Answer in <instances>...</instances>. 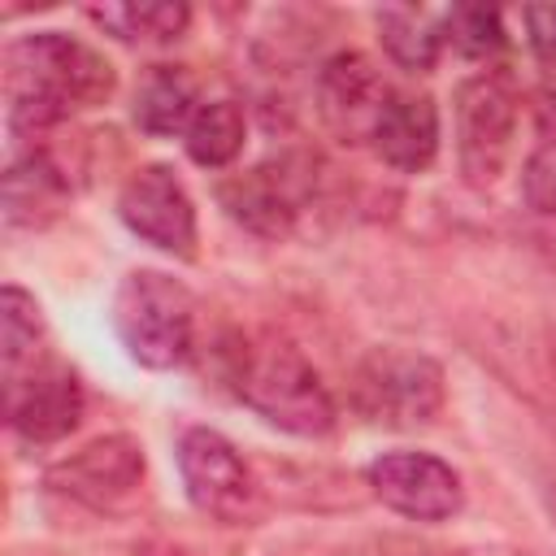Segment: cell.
<instances>
[{"label":"cell","mask_w":556,"mask_h":556,"mask_svg":"<svg viewBox=\"0 0 556 556\" xmlns=\"http://www.w3.org/2000/svg\"><path fill=\"white\" fill-rule=\"evenodd\" d=\"M521 22L530 35V48L539 56H556V4H526Z\"/></svg>","instance_id":"obj_22"},{"label":"cell","mask_w":556,"mask_h":556,"mask_svg":"<svg viewBox=\"0 0 556 556\" xmlns=\"http://www.w3.org/2000/svg\"><path fill=\"white\" fill-rule=\"evenodd\" d=\"M365 482L374 491V500H382V508L408 517V521H452L465 508V482L460 473L434 456V452H382L369 460Z\"/></svg>","instance_id":"obj_9"},{"label":"cell","mask_w":556,"mask_h":556,"mask_svg":"<svg viewBox=\"0 0 556 556\" xmlns=\"http://www.w3.org/2000/svg\"><path fill=\"white\" fill-rule=\"evenodd\" d=\"M143 469L148 460L135 434H100L78 452L61 456L48 469V486L96 513H113L143 486Z\"/></svg>","instance_id":"obj_10"},{"label":"cell","mask_w":556,"mask_h":556,"mask_svg":"<svg viewBox=\"0 0 556 556\" xmlns=\"http://www.w3.org/2000/svg\"><path fill=\"white\" fill-rule=\"evenodd\" d=\"M200 83L182 65H152L135 87V126L152 139L187 135L191 117L200 113Z\"/></svg>","instance_id":"obj_15"},{"label":"cell","mask_w":556,"mask_h":556,"mask_svg":"<svg viewBox=\"0 0 556 556\" xmlns=\"http://www.w3.org/2000/svg\"><path fill=\"white\" fill-rule=\"evenodd\" d=\"M248 143V117L235 100H204L200 113L191 117L182 148L200 169H226L239 161Z\"/></svg>","instance_id":"obj_17"},{"label":"cell","mask_w":556,"mask_h":556,"mask_svg":"<svg viewBox=\"0 0 556 556\" xmlns=\"http://www.w3.org/2000/svg\"><path fill=\"white\" fill-rule=\"evenodd\" d=\"M0 382H4V421L22 443L48 447L78 430L87 395L78 374L56 352H43L39 361H30L17 374H4Z\"/></svg>","instance_id":"obj_7"},{"label":"cell","mask_w":556,"mask_h":556,"mask_svg":"<svg viewBox=\"0 0 556 556\" xmlns=\"http://www.w3.org/2000/svg\"><path fill=\"white\" fill-rule=\"evenodd\" d=\"M174 456H178L182 491L200 517L217 526H252L265 513V491L252 465L243 460V452L226 434L208 426H191L178 434Z\"/></svg>","instance_id":"obj_5"},{"label":"cell","mask_w":556,"mask_h":556,"mask_svg":"<svg viewBox=\"0 0 556 556\" xmlns=\"http://www.w3.org/2000/svg\"><path fill=\"white\" fill-rule=\"evenodd\" d=\"M113 330L135 365L174 369L195 339V300L161 269H130L113 291Z\"/></svg>","instance_id":"obj_3"},{"label":"cell","mask_w":556,"mask_h":556,"mask_svg":"<svg viewBox=\"0 0 556 556\" xmlns=\"http://www.w3.org/2000/svg\"><path fill=\"white\" fill-rule=\"evenodd\" d=\"M222 208L252 235L261 239H287L304 213L308 200V178L291 161H265L252 165L217 187Z\"/></svg>","instance_id":"obj_12"},{"label":"cell","mask_w":556,"mask_h":556,"mask_svg":"<svg viewBox=\"0 0 556 556\" xmlns=\"http://www.w3.org/2000/svg\"><path fill=\"white\" fill-rule=\"evenodd\" d=\"M521 104L504 74L482 70L465 78L452 96V126H456V165L469 187H491L513 156Z\"/></svg>","instance_id":"obj_6"},{"label":"cell","mask_w":556,"mask_h":556,"mask_svg":"<svg viewBox=\"0 0 556 556\" xmlns=\"http://www.w3.org/2000/svg\"><path fill=\"white\" fill-rule=\"evenodd\" d=\"M70 208V178L43 152L26 148L4 169V226L9 230H43Z\"/></svg>","instance_id":"obj_14"},{"label":"cell","mask_w":556,"mask_h":556,"mask_svg":"<svg viewBox=\"0 0 556 556\" xmlns=\"http://www.w3.org/2000/svg\"><path fill=\"white\" fill-rule=\"evenodd\" d=\"M378 39H382V52L400 70L430 74L439 61V48H443V26H439V17H430L421 9H382Z\"/></svg>","instance_id":"obj_19"},{"label":"cell","mask_w":556,"mask_h":556,"mask_svg":"<svg viewBox=\"0 0 556 556\" xmlns=\"http://www.w3.org/2000/svg\"><path fill=\"white\" fill-rule=\"evenodd\" d=\"M391 100V87L382 83L378 65L365 52H334L317 70V113L326 130L343 143H365L374 139V126Z\"/></svg>","instance_id":"obj_11"},{"label":"cell","mask_w":556,"mask_h":556,"mask_svg":"<svg viewBox=\"0 0 556 556\" xmlns=\"http://www.w3.org/2000/svg\"><path fill=\"white\" fill-rule=\"evenodd\" d=\"M521 195L539 217L556 222V139L543 143L521 169Z\"/></svg>","instance_id":"obj_21"},{"label":"cell","mask_w":556,"mask_h":556,"mask_svg":"<svg viewBox=\"0 0 556 556\" xmlns=\"http://www.w3.org/2000/svg\"><path fill=\"white\" fill-rule=\"evenodd\" d=\"M439 26H443V39H452V48H460L465 56H495L504 48V26H500V13L495 9H473V4H456L447 13H439Z\"/></svg>","instance_id":"obj_20"},{"label":"cell","mask_w":556,"mask_h":556,"mask_svg":"<svg viewBox=\"0 0 556 556\" xmlns=\"http://www.w3.org/2000/svg\"><path fill=\"white\" fill-rule=\"evenodd\" d=\"M117 70L104 52L65 30H35L4 48V104L9 130L17 139H39L43 130L96 109L113 96Z\"/></svg>","instance_id":"obj_1"},{"label":"cell","mask_w":556,"mask_h":556,"mask_svg":"<svg viewBox=\"0 0 556 556\" xmlns=\"http://www.w3.org/2000/svg\"><path fill=\"white\" fill-rule=\"evenodd\" d=\"M117 217L148 248L178 256V261L195 256V243H200L195 200L187 195L182 178L169 165H161V161L139 165L117 191Z\"/></svg>","instance_id":"obj_8"},{"label":"cell","mask_w":556,"mask_h":556,"mask_svg":"<svg viewBox=\"0 0 556 556\" xmlns=\"http://www.w3.org/2000/svg\"><path fill=\"white\" fill-rule=\"evenodd\" d=\"M369 143L382 156V165L400 174H426L439 156V104L430 96L391 91Z\"/></svg>","instance_id":"obj_13"},{"label":"cell","mask_w":556,"mask_h":556,"mask_svg":"<svg viewBox=\"0 0 556 556\" xmlns=\"http://www.w3.org/2000/svg\"><path fill=\"white\" fill-rule=\"evenodd\" d=\"M87 22H96L104 35L122 43H174L191 26V9L178 0H126V4H87Z\"/></svg>","instance_id":"obj_16"},{"label":"cell","mask_w":556,"mask_h":556,"mask_svg":"<svg viewBox=\"0 0 556 556\" xmlns=\"http://www.w3.org/2000/svg\"><path fill=\"white\" fill-rule=\"evenodd\" d=\"M230 382L235 395L282 434L321 439L339 421L321 374L308 365V356L295 343L278 334L239 339V348H230Z\"/></svg>","instance_id":"obj_2"},{"label":"cell","mask_w":556,"mask_h":556,"mask_svg":"<svg viewBox=\"0 0 556 556\" xmlns=\"http://www.w3.org/2000/svg\"><path fill=\"white\" fill-rule=\"evenodd\" d=\"M352 404L365 421L387 430H426L447 404L443 369L413 348H369L352 369Z\"/></svg>","instance_id":"obj_4"},{"label":"cell","mask_w":556,"mask_h":556,"mask_svg":"<svg viewBox=\"0 0 556 556\" xmlns=\"http://www.w3.org/2000/svg\"><path fill=\"white\" fill-rule=\"evenodd\" d=\"M48 348V326H43V308L30 291H22L17 282H9L0 291V378L26 369L30 361H39Z\"/></svg>","instance_id":"obj_18"}]
</instances>
